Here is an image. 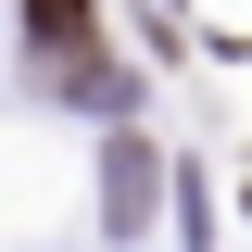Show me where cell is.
Masks as SVG:
<instances>
[{
  "label": "cell",
  "mask_w": 252,
  "mask_h": 252,
  "mask_svg": "<svg viewBox=\"0 0 252 252\" xmlns=\"http://www.w3.org/2000/svg\"><path fill=\"white\" fill-rule=\"evenodd\" d=\"M26 26H38V38H51V51H63V63H89V0H26Z\"/></svg>",
  "instance_id": "cell-1"
}]
</instances>
